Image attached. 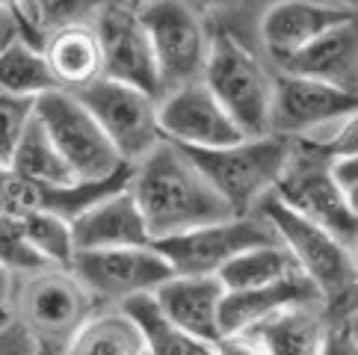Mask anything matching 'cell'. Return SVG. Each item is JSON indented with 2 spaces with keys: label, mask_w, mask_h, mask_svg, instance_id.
<instances>
[{
  "label": "cell",
  "mask_w": 358,
  "mask_h": 355,
  "mask_svg": "<svg viewBox=\"0 0 358 355\" xmlns=\"http://www.w3.org/2000/svg\"><path fill=\"white\" fill-rule=\"evenodd\" d=\"M69 270L101 308H122L136 296H151L172 275L157 246L74 252Z\"/></svg>",
  "instance_id": "10"
},
{
  "label": "cell",
  "mask_w": 358,
  "mask_h": 355,
  "mask_svg": "<svg viewBox=\"0 0 358 355\" xmlns=\"http://www.w3.org/2000/svg\"><path fill=\"white\" fill-rule=\"evenodd\" d=\"M36 349V340L15 320L0 326V355H33Z\"/></svg>",
  "instance_id": "34"
},
{
  "label": "cell",
  "mask_w": 358,
  "mask_h": 355,
  "mask_svg": "<svg viewBox=\"0 0 358 355\" xmlns=\"http://www.w3.org/2000/svg\"><path fill=\"white\" fill-rule=\"evenodd\" d=\"M281 74L317 80L326 86L343 89V92L358 95V30L355 18L338 24L329 33H323L311 45H305L293 57H287L281 66Z\"/></svg>",
  "instance_id": "17"
},
{
  "label": "cell",
  "mask_w": 358,
  "mask_h": 355,
  "mask_svg": "<svg viewBox=\"0 0 358 355\" xmlns=\"http://www.w3.org/2000/svg\"><path fill=\"white\" fill-rule=\"evenodd\" d=\"M95 311L101 305L69 266H45L18 278L12 320L36 340V347L62 352Z\"/></svg>",
  "instance_id": "5"
},
{
  "label": "cell",
  "mask_w": 358,
  "mask_h": 355,
  "mask_svg": "<svg viewBox=\"0 0 358 355\" xmlns=\"http://www.w3.org/2000/svg\"><path fill=\"white\" fill-rule=\"evenodd\" d=\"M54 78L48 71L42 45L24 39L18 33L0 48V95H15L39 101L42 95L54 92Z\"/></svg>",
  "instance_id": "23"
},
{
  "label": "cell",
  "mask_w": 358,
  "mask_h": 355,
  "mask_svg": "<svg viewBox=\"0 0 358 355\" xmlns=\"http://www.w3.org/2000/svg\"><path fill=\"white\" fill-rule=\"evenodd\" d=\"M157 122L166 143L181 145L184 151H210L243 139L201 80L160 95Z\"/></svg>",
  "instance_id": "13"
},
{
  "label": "cell",
  "mask_w": 358,
  "mask_h": 355,
  "mask_svg": "<svg viewBox=\"0 0 358 355\" xmlns=\"http://www.w3.org/2000/svg\"><path fill=\"white\" fill-rule=\"evenodd\" d=\"M74 252H95V249H127V246H151L155 240L148 225L139 213L127 184L107 198L95 201L78 219H71Z\"/></svg>",
  "instance_id": "18"
},
{
  "label": "cell",
  "mask_w": 358,
  "mask_h": 355,
  "mask_svg": "<svg viewBox=\"0 0 358 355\" xmlns=\"http://www.w3.org/2000/svg\"><path fill=\"white\" fill-rule=\"evenodd\" d=\"M18 3H21V0H0V9H3V12H15Z\"/></svg>",
  "instance_id": "40"
},
{
  "label": "cell",
  "mask_w": 358,
  "mask_h": 355,
  "mask_svg": "<svg viewBox=\"0 0 358 355\" xmlns=\"http://www.w3.org/2000/svg\"><path fill=\"white\" fill-rule=\"evenodd\" d=\"M308 302H323L314 284L305 275H290L281 282L249 287V290H225L220 305V332H249L258 323L270 320L278 311L293 305H308Z\"/></svg>",
  "instance_id": "19"
},
{
  "label": "cell",
  "mask_w": 358,
  "mask_h": 355,
  "mask_svg": "<svg viewBox=\"0 0 358 355\" xmlns=\"http://www.w3.org/2000/svg\"><path fill=\"white\" fill-rule=\"evenodd\" d=\"M255 210L270 222L278 243L287 249L296 270L314 284L323 305H338V302L355 299L358 263L352 246L341 243L326 228H320L311 219L299 217L296 210L285 208L275 196H266Z\"/></svg>",
  "instance_id": "3"
},
{
  "label": "cell",
  "mask_w": 358,
  "mask_h": 355,
  "mask_svg": "<svg viewBox=\"0 0 358 355\" xmlns=\"http://www.w3.org/2000/svg\"><path fill=\"white\" fill-rule=\"evenodd\" d=\"M127 193L134 196L148 225L151 240L184 234L189 228L234 217L201 175L189 151L172 143H157L143 160L131 163Z\"/></svg>",
  "instance_id": "1"
},
{
  "label": "cell",
  "mask_w": 358,
  "mask_h": 355,
  "mask_svg": "<svg viewBox=\"0 0 358 355\" xmlns=\"http://www.w3.org/2000/svg\"><path fill=\"white\" fill-rule=\"evenodd\" d=\"M36 116V101L15 98V95H0V163L9 166L12 154L21 143L24 131Z\"/></svg>",
  "instance_id": "30"
},
{
  "label": "cell",
  "mask_w": 358,
  "mask_h": 355,
  "mask_svg": "<svg viewBox=\"0 0 358 355\" xmlns=\"http://www.w3.org/2000/svg\"><path fill=\"white\" fill-rule=\"evenodd\" d=\"M151 296H155L157 308L189 338L208 347L222 338L220 305L225 287L216 275H169Z\"/></svg>",
  "instance_id": "16"
},
{
  "label": "cell",
  "mask_w": 358,
  "mask_h": 355,
  "mask_svg": "<svg viewBox=\"0 0 358 355\" xmlns=\"http://www.w3.org/2000/svg\"><path fill=\"white\" fill-rule=\"evenodd\" d=\"M355 15L323 6L317 0H270L258 18V54L270 62L281 66L287 57H293L305 45H311L331 27L350 21Z\"/></svg>",
  "instance_id": "15"
},
{
  "label": "cell",
  "mask_w": 358,
  "mask_h": 355,
  "mask_svg": "<svg viewBox=\"0 0 358 355\" xmlns=\"http://www.w3.org/2000/svg\"><path fill=\"white\" fill-rule=\"evenodd\" d=\"M78 98L127 166L143 160L157 143H163L157 122L160 98L107 78L78 92Z\"/></svg>",
  "instance_id": "11"
},
{
  "label": "cell",
  "mask_w": 358,
  "mask_h": 355,
  "mask_svg": "<svg viewBox=\"0 0 358 355\" xmlns=\"http://www.w3.org/2000/svg\"><path fill=\"white\" fill-rule=\"evenodd\" d=\"M101 0H21L15 18L24 39L42 45L50 33L74 27V24H89Z\"/></svg>",
  "instance_id": "27"
},
{
  "label": "cell",
  "mask_w": 358,
  "mask_h": 355,
  "mask_svg": "<svg viewBox=\"0 0 358 355\" xmlns=\"http://www.w3.org/2000/svg\"><path fill=\"white\" fill-rule=\"evenodd\" d=\"M317 355H358L355 344V299L326 305V332Z\"/></svg>",
  "instance_id": "31"
},
{
  "label": "cell",
  "mask_w": 358,
  "mask_h": 355,
  "mask_svg": "<svg viewBox=\"0 0 358 355\" xmlns=\"http://www.w3.org/2000/svg\"><path fill=\"white\" fill-rule=\"evenodd\" d=\"M296 143V139H293ZM273 196L285 208L296 210L299 217L326 228L331 237L355 249L358 240V210L347 205L338 187L329 178V157L317 154L314 148L296 143L287 169L281 172Z\"/></svg>",
  "instance_id": "9"
},
{
  "label": "cell",
  "mask_w": 358,
  "mask_h": 355,
  "mask_svg": "<svg viewBox=\"0 0 358 355\" xmlns=\"http://www.w3.org/2000/svg\"><path fill=\"white\" fill-rule=\"evenodd\" d=\"M290 275H302L296 270V263L287 255V249L278 243V240H270V243L252 246L246 252H240L234 261H228L216 278L225 290H249V287H264L281 282V278Z\"/></svg>",
  "instance_id": "26"
},
{
  "label": "cell",
  "mask_w": 358,
  "mask_h": 355,
  "mask_svg": "<svg viewBox=\"0 0 358 355\" xmlns=\"http://www.w3.org/2000/svg\"><path fill=\"white\" fill-rule=\"evenodd\" d=\"M139 18L155 50L160 95L201 80L213 48V30L201 12L187 0H155L139 9Z\"/></svg>",
  "instance_id": "6"
},
{
  "label": "cell",
  "mask_w": 358,
  "mask_h": 355,
  "mask_svg": "<svg viewBox=\"0 0 358 355\" xmlns=\"http://www.w3.org/2000/svg\"><path fill=\"white\" fill-rule=\"evenodd\" d=\"M42 54H45L48 71L59 92L78 95L92 86L95 80L104 78L101 45H98L92 21L50 33L42 42Z\"/></svg>",
  "instance_id": "20"
},
{
  "label": "cell",
  "mask_w": 358,
  "mask_h": 355,
  "mask_svg": "<svg viewBox=\"0 0 358 355\" xmlns=\"http://www.w3.org/2000/svg\"><path fill=\"white\" fill-rule=\"evenodd\" d=\"M210 349H213V355H270V352H266V347L261 344V338L255 332L222 335Z\"/></svg>",
  "instance_id": "33"
},
{
  "label": "cell",
  "mask_w": 358,
  "mask_h": 355,
  "mask_svg": "<svg viewBox=\"0 0 358 355\" xmlns=\"http://www.w3.org/2000/svg\"><path fill=\"white\" fill-rule=\"evenodd\" d=\"M21 30H18V18L15 12H3L0 9V48H3L9 39H15Z\"/></svg>",
  "instance_id": "36"
},
{
  "label": "cell",
  "mask_w": 358,
  "mask_h": 355,
  "mask_svg": "<svg viewBox=\"0 0 358 355\" xmlns=\"http://www.w3.org/2000/svg\"><path fill=\"white\" fill-rule=\"evenodd\" d=\"M92 27L101 45V62H104V78L124 86L143 89V92L160 98V78L157 62L151 50L148 33L143 27L139 12L98 6Z\"/></svg>",
  "instance_id": "12"
},
{
  "label": "cell",
  "mask_w": 358,
  "mask_h": 355,
  "mask_svg": "<svg viewBox=\"0 0 358 355\" xmlns=\"http://www.w3.org/2000/svg\"><path fill=\"white\" fill-rule=\"evenodd\" d=\"M122 308L134 320L139 338H143L145 355H210L208 344H201V340L181 332V328L157 308L155 296H136L131 302H124Z\"/></svg>",
  "instance_id": "25"
},
{
  "label": "cell",
  "mask_w": 358,
  "mask_h": 355,
  "mask_svg": "<svg viewBox=\"0 0 358 355\" xmlns=\"http://www.w3.org/2000/svg\"><path fill=\"white\" fill-rule=\"evenodd\" d=\"M15 287H18V278L12 275L9 270L0 266V326L12 323V308H15Z\"/></svg>",
  "instance_id": "35"
},
{
  "label": "cell",
  "mask_w": 358,
  "mask_h": 355,
  "mask_svg": "<svg viewBox=\"0 0 358 355\" xmlns=\"http://www.w3.org/2000/svg\"><path fill=\"white\" fill-rule=\"evenodd\" d=\"M278 240L258 210L234 213L208 225L189 228L184 234L157 240V252L169 263L172 275H216L228 261L252 246Z\"/></svg>",
  "instance_id": "8"
},
{
  "label": "cell",
  "mask_w": 358,
  "mask_h": 355,
  "mask_svg": "<svg viewBox=\"0 0 358 355\" xmlns=\"http://www.w3.org/2000/svg\"><path fill=\"white\" fill-rule=\"evenodd\" d=\"M249 332L261 338L270 355H317L326 332V305L308 302V305L285 308Z\"/></svg>",
  "instance_id": "21"
},
{
  "label": "cell",
  "mask_w": 358,
  "mask_h": 355,
  "mask_svg": "<svg viewBox=\"0 0 358 355\" xmlns=\"http://www.w3.org/2000/svg\"><path fill=\"white\" fill-rule=\"evenodd\" d=\"M0 266L15 278L39 273L48 266L39 252L33 249L21 217H12V213H0Z\"/></svg>",
  "instance_id": "29"
},
{
  "label": "cell",
  "mask_w": 358,
  "mask_h": 355,
  "mask_svg": "<svg viewBox=\"0 0 358 355\" xmlns=\"http://www.w3.org/2000/svg\"><path fill=\"white\" fill-rule=\"evenodd\" d=\"M317 3H323V6H331V9H338V12H350V15H355L358 0H317Z\"/></svg>",
  "instance_id": "38"
},
{
  "label": "cell",
  "mask_w": 358,
  "mask_h": 355,
  "mask_svg": "<svg viewBox=\"0 0 358 355\" xmlns=\"http://www.w3.org/2000/svg\"><path fill=\"white\" fill-rule=\"evenodd\" d=\"M210 355H213V349H210Z\"/></svg>",
  "instance_id": "42"
},
{
  "label": "cell",
  "mask_w": 358,
  "mask_h": 355,
  "mask_svg": "<svg viewBox=\"0 0 358 355\" xmlns=\"http://www.w3.org/2000/svg\"><path fill=\"white\" fill-rule=\"evenodd\" d=\"M9 181H12V172H9V166H3V163H0V213H3V205H6Z\"/></svg>",
  "instance_id": "39"
},
{
  "label": "cell",
  "mask_w": 358,
  "mask_h": 355,
  "mask_svg": "<svg viewBox=\"0 0 358 355\" xmlns=\"http://www.w3.org/2000/svg\"><path fill=\"white\" fill-rule=\"evenodd\" d=\"M148 3H155V0H101V6H116V9H131V12L145 9Z\"/></svg>",
  "instance_id": "37"
},
{
  "label": "cell",
  "mask_w": 358,
  "mask_h": 355,
  "mask_svg": "<svg viewBox=\"0 0 358 355\" xmlns=\"http://www.w3.org/2000/svg\"><path fill=\"white\" fill-rule=\"evenodd\" d=\"M201 83L220 101V107L234 122L240 136L270 133L275 68L258 50L246 48L225 33H213V48Z\"/></svg>",
  "instance_id": "4"
},
{
  "label": "cell",
  "mask_w": 358,
  "mask_h": 355,
  "mask_svg": "<svg viewBox=\"0 0 358 355\" xmlns=\"http://www.w3.org/2000/svg\"><path fill=\"white\" fill-rule=\"evenodd\" d=\"M358 113V98L343 89L293 78L275 71L273 107H270V133L302 139L323 124Z\"/></svg>",
  "instance_id": "14"
},
{
  "label": "cell",
  "mask_w": 358,
  "mask_h": 355,
  "mask_svg": "<svg viewBox=\"0 0 358 355\" xmlns=\"http://www.w3.org/2000/svg\"><path fill=\"white\" fill-rule=\"evenodd\" d=\"M59 355H145L134 320L124 308H101L86 320Z\"/></svg>",
  "instance_id": "22"
},
{
  "label": "cell",
  "mask_w": 358,
  "mask_h": 355,
  "mask_svg": "<svg viewBox=\"0 0 358 355\" xmlns=\"http://www.w3.org/2000/svg\"><path fill=\"white\" fill-rule=\"evenodd\" d=\"M36 119L78 181L113 178L127 166L78 95L59 92V89L42 95L36 101Z\"/></svg>",
  "instance_id": "7"
},
{
  "label": "cell",
  "mask_w": 358,
  "mask_h": 355,
  "mask_svg": "<svg viewBox=\"0 0 358 355\" xmlns=\"http://www.w3.org/2000/svg\"><path fill=\"white\" fill-rule=\"evenodd\" d=\"M329 178L338 187V193L347 198V205L358 210V154L331 157L329 160Z\"/></svg>",
  "instance_id": "32"
},
{
  "label": "cell",
  "mask_w": 358,
  "mask_h": 355,
  "mask_svg": "<svg viewBox=\"0 0 358 355\" xmlns=\"http://www.w3.org/2000/svg\"><path fill=\"white\" fill-rule=\"evenodd\" d=\"M33 355H59V352H54V349H42V347H39V349H36Z\"/></svg>",
  "instance_id": "41"
},
{
  "label": "cell",
  "mask_w": 358,
  "mask_h": 355,
  "mask_svg": "<svg viewBox=\"0 0 358 355\" xmlns=\"http://www.w3.org/2000/svg\"><path fill=\"white\" fill-rule=\"evenodd\" d=\"M296 143L278 133L243 136L231 145L210 151H189L201 175L210 181L231 213H255L266 196H273L281 172L287 169Z\"/></svg>",
  "instance_id": "2"
},
{
  "label": "cell",
  "mask_w": 358,
  "mask_h": 355,
  "mask_svg": "<svg viewBox=\"0 0 358 355\" xmlns=\"http://www.w3.org/2000/svg\"><path fill=\"white\" fill-rule=\"evenodd\" d=\"M33 249L42 255L48 266H71L74 261V237L71 222L48 210H30L21 217Z\"/></svg>",
  "instance_id": "28"
},
{
  "label": "cell",
  "mask_w": 358,
  "mask_h": 355,
  "mask_svg": "<svg viewBox=\"0 0 358 355\" xmlns=\"http://www.w3.org/2000/svg\"><path fill=\"white\" fill-rule=\"evenodd\" d=\"M9 172L18 175L21 181L36 184V187H66L71 181H78L36 116L27 124L15 154L9 160Z\"/></svg>",
  "instance_id": "24"
}]
</instances>
